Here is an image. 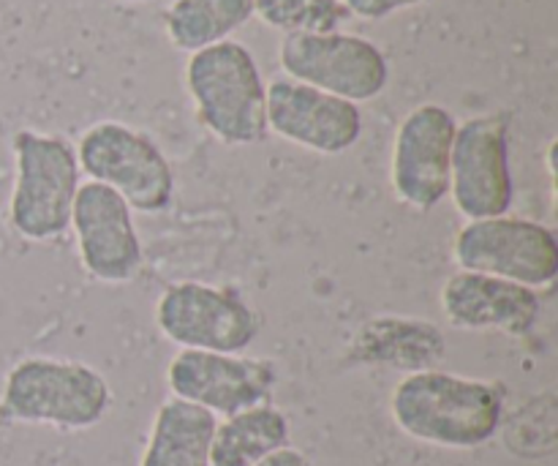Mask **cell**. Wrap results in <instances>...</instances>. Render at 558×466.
Masks as SVG:
<instances>
[{"mask_svg": "<svg viewBox=\"0 0 558 466\" xmlns=\"http://www.w3.org/2000/svg\"><path fill=\"white\" fill-rule=\"evenodd\" d=\"M441 311L458 331H499L529 336L537 327L543 303L537 292L485 273L458 271L441 287Z\"/></svg>", "mask_w": 558, "mask_h": 466, "instance_id": "obj_14", "label": "cell"}, {"mask_svg": "<svg viewBox=\"0 0 558 466\" xmlns=\"http://www.w3.org/2000/svg\"><path fill=\"white\" fill-rule=\"evenodd\" d=\"M456 118L441 104H420L401 120L392 142L390 180L398 202L434 211L450 194Z\"/></svg>", "mask_w": 558, "mask_h": 466, "instance_id": "obj_11", "label": "cell"}, {"mask_svg": "<svg viewBox=\"0 0 558 466\" xmlns=\"http://www.w3.org/2000/svg\"><path fill=\"white\" fill-rule=\"evenodd\" d=\"M14 189L9 222L20 238L47 243L71 227L80 189V162L65 136L22 129L14 134Z\"/></svg>", "mask_w": 558, "mask_h": 466, "instance_id": "obj_4", "label": "cell"}, {"mask_svg": "<svg viewBox=\"0 0 558 466\" xmlns=\"http://www.w3.org/2000/svg\"><path fill=\"white\" fill-rule=\"evenodd\" d=\"M276 380V366L270 360L202 349H180L167 369L172 398L223 418L265 404Z\"/></svg>", "mask_w": 558, "mask_h": 466, "instance_id": "obj_10", "label": "cell"}, {"mask_svg": "<svg viewBox=\"0 0 558 466\" xmlns=\"http://www.w3.org/2000/svg\"><path fill=\"white\" fill-rule=\"evenodd\" d=\"M216 415L196 404L169 398L153 418L140 466H210Z\"/></svg>", "mask_w": 558, "mask_h": 466, "instance_id": "obj_16", "label": "cell"}, {"mask_svg": "<svg viewBox=\"0 0 558 466\" xmlns=\"http://www.w3.org/2000/svg\"><path fill=\"white\" fill-rule=\"evenodd\" d=\"M254 466H311V462L303 453L294 451V447H281V451L270 453V456L262 458V462Z\"/></svg>", "mask_w": 558, "mask_h": 466, "instance_id": "obj_21", "label": "cell"}, {"mask_svg": "<svg viewBox=\"0 0 558 466\" xmlns=\"http://www.w3.org/2000/svg\"><path fill=\"white\" fill-rule=\"evenodd\" d=\"M341 3L349 14L374 22V20H385V16H392L396 11L425 3V0H341Z\"/></svg>", "mask_w": 558, "mask_h": 466, "instance_id": "obj_20", "label": "cell"}, {"mask_svg": "<svg viewBox=\"0 0 558 466\" xmlns=\"http://www.w3.org/2000/svg\"><path fill=\"white\" fill-rule=\"evenodd\" d=\"M80 172L107 186L131 211L161 213L172 202L174 175L161 147L142 131L118 120H101L82 134L76 147Z\"/></svg>", "mask_w": 558, "mask_h": 466, "instance_id": "obj_5", "label": "cell"}, {"mask_svg": "<svg viewBox=\"0 0 558 466\" xmlns=\"http://www.w3.org/2000/svg\"><path fill=\"white\" fill-rule=\"evenodd\" d=\"M267 129L305 151L338 156L363 134V112L347 98L281 76L267 85Z\"/></svg>", "mask_w": 558, "mask_h": 466, "instance_id": "obj_13", "label": "cell"}, {"mask_svg": "<svg viewBox=\"0 0 558 466\" xmlns=\"http://www.w3.org/2000/svg\"><path fill=\"white\" fill-rule=\"evenodd\" d=\"M450 196L456 211L469 222L510 213L515 180L505 118L480 115L458 126L450 156Z\"/></svg>", "mask_w": 558, "mask_h": 466, "instance_id": "obj_9", "label": "cell"}, {"mask_svg": "<svg viewBox=\"0 0 558 466\" xmlns=\"http://www.w3.org/2000/svg\"><path fill=\"white\" fill-rule=\"evenodd\" d=\"M185 87L202 126L223 145H256L267 136V85L240 41L227 38L191 55Z\"/></svg>", "mask_w": 558, "mask_h": 466, "instance_id": "obj_2", "label": "cell"}, {"mask_svg": "<svg viewBox=\"0 0 558 466\" xmlns=\"http://www.w3.org/2000/svg\"><path fill=\"white\" fill-rule=\"evenodd\" d=\"M441 358H445V336L439 327L403 316L371 320L352 344V360L365 366L428 371Z\"/></svg>", "mask_w": 558, "mask_h": 466, "instance_id": "obj_15", "label": "cell"}, {"mask_svg": "<svg viewBox=\"0 0 558 466\" xmlns=\"http://www.w3.org/2000/svg\"><path fill=\"white\" fill-rule=\"evenodd\" d=\"M109 404L112 391L93 366L58 358H25L5 374L0 420L82 431L101 423Z\"/></svg>", "mask_w": 558, "mask_h": 466, "instance_id": "obj_3", "label": "cell"}, {"mask_svg": "<svg viewBox=\"0 0 558 466\" xmlns=\"http://www.w3.org/2000/svg\"><path fill=\"white\" fill-rule=\"evenodd\" d=\"M452 260L461 271L505 278L537 292L558 276L556 232L532 218H477L458 229Z\"/></svg>", "mask_w": 558, "mask_h": 466, "instance_id": "obj_6", "label": "cell"}, {"mask_svg": "<svg viewBox=\"0 0 558 466\" xmlns=\"http://www.w3.org/2000/svg\"><path fill=\"white\" fill-rule=\"evenodd\" d=\"M390 413L398 429L412 440L469 451L485 445L499 431L505 398L490 382L428 369L412 371L398 382Z\"/></svg>", "mask_w": 558, "mask_h": 466, "instance_id": "obj_1", "label": "cell"}, {"mask_svg": "<svg viewBox=\"0 0 558 466\" xmlns=\"http://www.w3.org/2000/svg\"><path fill=\"white\" fill-rule=\"evenodd\" d=\"M156 325L183 349L240 355L259 336V316L232 289L178 282L156 303Z\"/></svg>", "mask_w": 558, "mask_h": 466, "instance_id": "obj_8", "label": "cell"}, {"mask_svg": "<svg viewBox=\"0 0 558 466\" xmlns=\"http://www.w3.org/2000/svg\"><path fill=\"white\" fill-rule=\"evenodd\" d=\"M76 251L93 278L107 284H125L140 273L142 243L136 235L131 207L107 186L87 180L80 183L71 211Z\"/></svg>", "mask_w": 558, "mask_h": 466, "instance_id": "obj_12", "label": "cell"}, {"mask_svg": "<svg viewBox=\"0 0 558 466\" xmlns=\"http://www.w3.org/2000/svg\"><path fill=\"white\" fill-rule=\"evenodd\" d=\"M254 14L283 36H300L338 31L349 11L341 0H254Z\"/></svg>", "mask_w": 558, "mask_h": 466, "instance_id": "obj_19", "label": "cell"}, {"mask_svg": "<svg viewBox=\"0 0 558 466\" xmlns=\"http://www.w3.org/2000/svg\"><path fill=\"white\" fill-rule=\"evenodd\" d=\"M254 16V0H174L163 14L169 41L183 52L221 44Z\"/></svg>", "mask_w": 558, "mask_h": 466, "instance_id": "obj_18", "label": "cell"}, {"mask_svg": "<svg viewBox=\"0 0 558 466\" xmlns=\"http://www.w3.org/2000/svg\"><path fill=\"white\" fill-rule=\"evenodd\" d=\"M289 442V420L270 404L229 415L216 426L210 442V466H254Z\"/></svg>", "mask_w": 558, "mask_h": 466, "instance_id": "obj_17", "label": "cell"}, {"mask_svg": "<svg viewBox=\"0 0 558 466\" xmlns=\"http://www.w3.org/2000/svg\"><path fill=\"white\" fill-rule=\"evenodd\" d=\"M289 80L360 104L379 96L390 82V63L374 41L354 33H300L283 36L278 49Z\"/></svg>", "mask_w": 558, "mask_h": 466, "instance_id": "obj_7", "label": "cell"}]
</instances>
